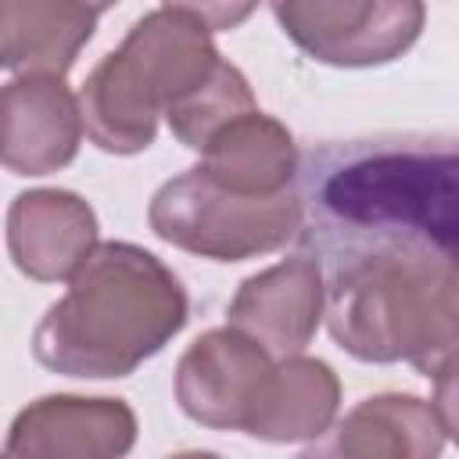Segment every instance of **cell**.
<instances>
[{
	"mask_svg": "<svg viewBox=\"0 0 459 459\" xmlns=\"http://www.w3.org/2000/svg\"><path fill=\"white\" fill-rule=\"evenodd\" d=\"M301 201L333 251L409 247L459 258V140H355L312 154ZM312 237V240H316Z\"/></svg>",
	"mask_w": 459,
	"mask_h": 459,
	"instance_id": "obj_1",
	"label": "cell"
},
{
	"mask_svg": "<svg viewBox=\"0 0 459 459\" xmlns=\"http://www.w3.org/2000/svg\"><path fill=\"white\" fill-rule=\"evenodd\" d=\"M186 290L158 255L104 240L36 323L32 355L61 377H129L186 326Z\"/></svg>",
	"mask_w": 459,
	"mask_h": 459,
	"instance_id": "obj_2",
	"label": "cell"
},
{
	"mask_svg": "<svg viewBox=\"0 0 459 459\" xmlns=\"http://www.w3.org/2000/svg\"><path fill=\"white\" fill-rule=\"evenodd\" d=\"M326 330L359 362H409L434 373L459 351V294L441 258L409 247L333 251Z\"/></svg>",
	"mask_w": 459,
	"mask_h": 459,
	"instance_id": "obj_3",
	"label": "cell"
},
{
	"mask_svg": "<svg viewBox=\"0 0 459 459\" xmlns=\"http://www.w3.org/2000/svg\"><path fill=\"white\" fill-rule=\"evenodd\" d=\"M301 219L305 204L298 190L276 197H247L219 186L197 165L161 183L147 204L154 237L212 262L269 255L298 237Z\"/></svg>",
	"mask_w": 459,
	"mask_h": 459,
	"instance_id": "obj_4",
	"label": "cell"
},
{
	"mask_svg": "<svg viewBox=\"0 0 459 459\" xmlns=\"http://www.w3.org/2000/svg\"><path fill=\"white\" fill-rule=\"evenodd\" d=\"M269 11L308 57L333 68H377L402 57L427 18L420 0H280Z\"/></svg>",
	"mask_w": 459,
	"mask_h": 459,
	"instance_id": "obj_5",
	"label": "cell"
},
{
	"mask_svg": "<svg viewBox=\"0 0 459 459\" xmlns=\"http://www.w3.org/2000/svg\"><path fill=\"white\" fill-rule=\"evenodd\" d=\"M273 373L276 359L258 341L219 326L183 351L176 366V402L201 427L247 434Z\"/></svg>",
	"mask_w": 459,
	"mask_h": 459,
	"instance_id": "obj_6",
	"label": "cell"
},
{
	"mask_svg": "<svg viewBox=\"0 0 459 459\" xmlns=\"http://www.w3.org/2000/svg\"><path fill=\"white\" fill-rule=\"evenodd\" d=\"M133 445L136 412L129 402L43 394L14 416L4 459H122Z\"/></svg>",
	"mask_w": 459,
	"mask_h": 459,
	"instance_id": "obj_7",
	"label": "cell"
},
{
	"mask_svg": "<svg viewBox=\"0 0 459 459\" xmlns=\"http://www.w3.org/2000/svg\"><path fill=\"white\" fill-rule=\"evenodd\" d=\"M326 316V280L316 255L298 251L255 276H247L230 308L226 326L258 341L276 362L294 359L308 348Z\"/></svg>",
	"mask_w": 459,
	"mask_h": 459,
	"instance_id": "obj_8",
	"label": "cell"
},
{
	"mask_svg": "<svg viewBox=\"0 0 459 459\" xmlns=\"http://www.w3.org/2000/svg\"><path fill=\"white\" fill-rule=\"evenodd\" d=\"M0 158L14 176H50L79 154L82 108L57 75H14L0 97Z\"/></svg>",
	"mask_w": 459,
	"mask_h": 459,
	"instance_id": "obj_9",
	"label": "cell"
},
{
	"mask_svg": "<svg viewBox=\"0 0 459 459\" xmlns=\"http://www.w3.org/2000/svg\"><path fill=\"white\" fill-rule=\"evenodd\" d=\"M97 247V212L72 190H25L7 208V251L29 280H72Z\"/></svg>",
	"mask_w": 459,
	"mask_h": 459,
	"instance_id": "obj_10",
	"label": "cell"
},
{
	"mask_svg": "<svg viewBox=\"0 0 459 459\" xmlns=\"http://www.w3.org/2000/svg\"><path fill=\"white\" fill-rule=\"evenodd\" d=\"M445 430L430 402L416 394H373L351 405L298 459H441Z\"/></svg>",
	"mask_w": 459,
	"mask_h": 459,
	"instance_id": "obj_11",
	"label": "cell"
},
{
	"mask_svg": "<svg viewBox=\"0 0 459 459\" xmlns=\"http://www.w3.org/2000/svg\"><path fill=\"white\" fill-rule=\"evenodd\" d=\"M100 4L4 0L0 4V65L14 75H57L75 65L90 43Z\"/></svg>",
	"mask_w": 459,
	"mask_h": 459,
	"instance_id": "obj_12",
	"label": "cell"
},
{
	"mask_svg": "<svg viewBox=\"0 0 459 459\" xmlns=\"http://www.w3.org/2000/svg\"><path fill=\"white\" fill-rule=\"evenodd\" d=\"M208 179L233 194L276 197L294 190L298 179V143L283 122L251 111L230 122L204 151L197 165Z\"/></svg>",
	"mask_w": 459,
	"mask_h": 459,
	"instance_id": "obj_13",
	"label": "cell"
},
{
	"mask_svg": "<svg viewBox=\"0 0 459 459\" xmlns=\"http://www.w3.org/2000/svg\"><path fill=\"white\" fill-rule=\"evenodd\" d=\"M86 136L108 154H140L158 136V118L165 115L158 97L129 68V61L111 50L104 54L79 90Z\"/></svg>",
	"mask_w": 459,
	"mask_h": 459,
	"instance_id": "obj_14",
	"label": "cell"
},
{
	"mask_svg": "<svg viewBox=\"0 0 459 459\" xmlns=\"http://www.w3.org/2000/svg\"><path fill=\"white\" fill-rule=\"evenodd\" d=\"M337 405H341V380L323 359H308V355L280 359L247 434L273 445L316 441L333 427Z\"/></svg>",
	"mask_w": 459,
	"mask_h": 459,
	"instance_id": "obj_15",
	"label": "cell"
},
{
	"mask_svg": "<svg viewBox=\"0 0 459 459\" xmlns=\"http://www.w3.org/2000/svg\"><path fill=\"white\" fill-rule=\"evenodd\" d=\"M251 111H258L255 93H251V82L244 79V72L237 65L222 61L215 68V75L204 86H197L190 97H183L179 104H172L165 111V118H169L172 136L183 147L204 151L230 122L251 115Z\"/></svg>",
	"mask_w": 459,
	"mask_h": 459,
	"instance_id": "obj_16",
	"label": "cell"
},
{
	"mask_svg": "<svg viewBox=\"0 0 459 459\" xmlns=\"http://www.w3.org/2000/svg\"><path fill=\"white\" fill-rule=\"evenodd\" d=\"M430 377H434V402L430 405L441 420L445 437H452L459 445V351L441 359Z\"/></svg>",
	"mask_w": 459,
	"mask_h": 459,
	"instance_id": "obj_17",
	"label": "cell"
},
{
	"mask_svg": "<svg viewBox=\"0 0 459 459\" xmlns=\"http://www.w3.org/2000/svg\"><path fill=\"white\" fill-rule=\"evenodd\" d=\"M169 459H222V455H215V452H201V448H194V452H176V455H169Z\"/></svg>",
	"mask_w": 459,
	"mask_h": 459,
	"instance_id": "obj_18",
	"label": "cell"
}]
</instances>
